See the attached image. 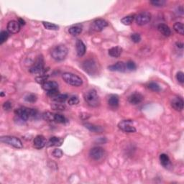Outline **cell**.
<instances>
[{
  "mask_svg": "<svg viewBox=\"0 0 184 184\" xmlns=\"http://www.w3.org/2000/svg\"><path fill=\"white\" fill-rule=\"evenodd\" d=\"M54 115L51 112H47L43 114V118L48 122H54Z\"/></svg>",
  "mask_w": 184,
  "mask_h": 184,
  "instance_id": "4dcf8cb0",
  "label": "cell"
},
{
  "mask_svg": "<svg viewBox=\"0 0 184 184\" xmlns=\"http://www.w3.org/2000/svg\"><path fill=\"white\" fill-rule=\"evenodd\" d=\"M52 155H53V157H55V158H61L62 156H63V152L61 149L56 148V149H55L54 150H53V152H52Z\"/></svg>",
  "mask_w": 184,
  "mask_h": 184,
  "instance_id": "f35d334b",
  "label": "cell"
},
{
  "mask_svg": "<svg viewBox=\"0 0 184 184\" xmlns=\"http://www.w3.org/2000/svg\"><path fill=\"white\" fill-rule=\"evenodd\" d=\"M79 99L77 96H71L68 100V103L69 105L74 106V105H76L77 104H79Z\"/></svg>",
  "mask_w": 184,
  "mask_h": 184,
  "instance_id": "8d00e7d4",
  "label": "cell"
},
{
  "mask_svg": "<svg viewBox=\"0 0 184 184\" xmlns=\"http://www.w3.org/2000/svg\"><path fill=\"white\" fill-rule=\"evenodd\" d=\"M118 127L119 129L125 132H135L136 129L133 126L132 120H122L118 124Z\"/></svg>",
  "mask_w": 184,
  "mask_h": 184,
  "instance_id": "9c48e42d",
  "label": "cell"
},
{
  "mask_svg": "<svg viewBox=\"0 0 184 184\" xmlns=\"http://www.w3.org/2000/svg\"><path fill=\"white\" fill-rule=\"evenodd\" d=\"M51 107L54 110H58V111H63L66 109V106L62 103L59 102H55V104L51 105Z\"/></svg>",
  "mask_w": 184,
  "mask_h": 184,
  "instance_id": "d6a6232c",
  "label": "cell"
},
{
  "mask_svg": "<svg viewBox=\"0 0 184 184\" xmlns=\"http://www.w3.org/2000/svg\"><path fill=\"white\" fill-rule=\"evenodd\" d=\"M109 70L112 71H118V72H126L127 71L126 63L124 62H117V63L112 65L108 67Z\"/></svg>",
  "mask_w": 184,
  "mask_h": 184,
  "instance_id": "5bb4252c",
  "label": "cell"
},
{
  "mask_svg": "<svg viewBox=\"0 0 184 184\" xmlns=\"http://www.w3.org/2000/svg\"><path fill=\"white\" fill-rule=\"evenodd\" d=\"M176 79L178 80V82H180L181 83H184V74L183 72L179 71L177 73L176 75Z\"/></svg>",
  "mask_w": 184,
  "mask_h": 184,
  "instance_id": "b9f144b4",
  "label": "cell"
},
{
  "mask_svg": "<svg viewBox=\"0 0 184 184\" xmlns=\"http://www.w3.org/2000/svg\"><path fill=\"white\" fill-rule=\"evenodd\" d=\"M135 18V17L134 15H128V16L123 17V18L121 19V23L124 24L125 25H130L133 23Z\"/></svg>",
  "mask_w": 184,
  "mask_h": 184,
  "instance_id": "83f0119b",
  "label": "cell"
},
{
  "mask_svg": "<svg viewBox=\"0 0 184 184\" xmlns=\"http://www.w3.org/2000/svg\"><path fill=\"white\" fill-rule=\"evenodd\" d=\"M43 25L45 29L49 30H58L59 29V27L58 25L53 23H48V22H43Z\"/></svg>",
  "mask_w": 184,
  "mask_h": 184,
  "instance_id": "f546056e",
  "label": "cell"
},
{
  "mask_svg": "<svg viewBox=\"0 0 184 184\" xmlns=\"http://www.w3.org/2000/svg\"><path fill=\"white\" fill-rule=\"evenodd\" d=\"M19 23V25H20V26H23L25 25V21L24 20V19H23L22 18H19L18 21H17Z\"/></svg>",
  "mask_w": 184,
  "mask_h": 184,
  "instance_id": "f6af8a7d",
  "label": "cell"
},
{
  "mask_svg": "<svg viewBox=\"0 0 184 184\" xmlns=\"http://www.w3.org/2000/svg\"><path fill=\"white\" fill-rule=\"evenodd\" d=\"M4 96V93H3V92H1V96Z\"/></svg>",
  "mask_w": 184,
  "mask_h": 184,
  "instance_id": "7dc6e473",
  "label": "cell"
},
{
  "mask_svg": "<svg viewBox=\"0 0 184 184\" xmlns=\"http://www.w3.org/2000/svg\"><path fill=\"white\" fill-rule=\"evenodd\" d=\"M126 66H127V71H135L137 68L136 64L135 63V62L132 61H129L126 63Z\"/></svg>",
  "mask_w": 184,
  "mask_h": 184,
  "instance_id": "74e56055",
  "label": "cell"
},
{
  "mask_svg": "<svg viewBox=\"0 0 184 184\" xmlns=\"http://www.w3.org/2000/svg\"><path fill=\"white\" fill-rule=\"evenodd\" d=\"M47 144V141L45 137L43 135H37L35 137L34 140H33V145L36 149H42Z\"/></svg>",
  "mask_w": 184,
  "mask_h": 184,
  "instance_id": "7c38bea8",
  "label": "cell"
},
{
  "mask_svg": "<svg viewBox=\"0 0 184 184\" xmlns=\"http://www.w3.org/2000/svg\"><path fill=\"white\" fill-rule=\"evenodd\" d=\"M151 14L148 12H143L139 13L138 15L135 17V21H136L137 25L143 26L146 24L149 23L151 20Z\"/></svg>",
  "mask_w": 184,
  "mask_h": 184,
  "instance_id": "52a82bcc",
  "label": "cell"
},
{
  "mask_svg": "<svg viewBox=\"0 0 184 184\" xmlns=\"http://www.w3.org/2000/svg\"><path fill=\"white\" fill-rule=\"evenodd\" d=\"M122 53V48L119 47V46L113 47L109 50V55L113 58L119 57L121 55Z\"/></svg>",
  "mask_w": 184,
  "mask_h": 184,
  "instance_id": "7402d4cb",
  "label": "cell"
},
{
  "mask_svg": "<svg viewBox=\"0 0 184 184\" xmlns=\"http://www.w3.org/2000/svg\"><path fill=\"white\" fill-rule=\"evenodd\" d=\"M67 99H68L67 94H60L52 98L53 101H54L55 102H59V103L64 102V101H65Z\"/></svg>",
  "mask_w": 184,
  "mask_h": 184,
  "instance_id": "f1b7e54d",
  "label": "cell"
},
{
  "mask_svg": "<svg viewBox=\"0 0 184 184\" xmlns=\"http://www.w3.org/2000/svg\"><path fill=\"white\" fill-rule=\"evenodd\" d=\"M15 113L23 121L28 120L31 117L35 118L37 115V111L36 109L27 107H20L17 109H15Z\"/></svg>",
  "mask_w": 184,
  "mask_h": 184,
  "instance_id": "6da1fadb",
  "label": "cell"
},
{
  "mask_svg": "<svg viewBox=\"0 0 184 184\" xmlns=\"http://www.w3.org/2000/svg\"><path fill=\"white\" fill-rule=\"evenodd\" d=\"M7 30L10 33L15 34V33H17L20 30V25L17 21H10L7 24Z\"/></svg>",
  "mask_w": 184,
  "mask_h": 184,
  "instance_id": "9a60e30c",
  "label": "cell"
},
{
  "mask_svg": "<svg viewBox=\"0 0 184 184\" xmlns=\"http://www.w3.org/2000/svg\"><path fill=\"white\" fill-rule=\"evenodd\" d=\"M37 96L34 94H29L28 95H26L25 97V100L28 102H30V103H33L37 101Z\"/></svg>",
  "mask_w": 184,
  "mask_h": 184,
  "instance_id": "836d02e7",
  "label": "cell"
},
{
  "mask_svg": "<svg viewBox=\"0 0 184 184\" xmlns=\"http://www.w3.org/2000/svg\"><path fill=\"white\" fill-rule=\"evenodd\" d=\"M176 45H178V47L180 48H183V43H181V42H178V43H177Z\"/></svg>",
  "mask_w": 184,
  "mask_h": 184,
  "instance_id": "bcb514c9",
  "label": "cell"
},
{
  "mask_svg": "<svg viewBox=\"0 0 184 184\" xmlns=\"http://www.w3.org/2000/svg\"><path fill=\"white\" fill-rule=\"evenodd\" d=\"M12 105L10 101H6V102L4 103L3 105V109L5 111H10L12 109Z\"/></svg>",
  "mask_w": 184,
  "mask_h": 184,
  "instance_id": "7bdbcfd3",
  "label": "cell"
},
{
  "mask_svg": "<svg viewBox=\"0 0 184 184\" xmlns=\"http://www.w3.org/2000/svg\"><path fill=\"white\" fill-rule=\"evenodd\" d=\"M82 68H83V69L85 71L86 73L92 75V76L96 74L97 71L96 64L94 62V61H93L92 59L86 60V61L82 63Z\"/></svg>",
  "mask_w": 184,
  "mask_h": 184,
  "instance_id": "8992f818",
  "label": "cell"
},
{
  "mask_svg": "<svg viewBox=\"0 0 184 184\" xmlns=\"http://www.w3.org/2000/svg\"><path fill=\"white\" fill-rule=\"evenodd\" d=\"M82 26L81 25H73L68 29V32L73 36H77L82 32Z\"/></svg>",
  "mask_w": 184,
  "mask_h": 184,
  "instance_id": "ffe728a7",
  "label": "cell"
},
{
  "mask_svg": "<svg viewBox=\"0 0 184 184\" xmlns=\"http://www.w3.org/2000/svg\"><path fill=\"white\" fill-rule=\"evenodd\" d=\"M89 155L92 159L95 160H99L104 158L105 155V151L102 148L95 147L90 150Z\"/></svg>",
  "mask_w": 184,
  "mask_h": 184,
  "instance_id": "30bf717a",
  "label": "cell"
},
{
  "mask_svg": "<svg viewBox=\"0 0 184 184\" xmlns=\"http://www.w3.org/2000/svg\"><path fill=\"white\" fill-rule=\"evenodd\" d=\"M108 104L111 107L116 108L119 105V98L117 95H110L108 98Z\"/></svg>",
  "mask_w": 184,
  "mask_h": 184,
  "instance_id": "603a6c76",
  "label": "cell"
},
{
  "mask_svg": "<svg viewBox=\"0 0 184 184\" xmlns=\"http://www.w3.org/2000/svg\"><path fill=\"white\" fill-rule=\"evenodd\" d=\"M54 122L60 124H66L68 122V119L63 115L60 114H55Z\"/></svg>",
  "mask_w": 184,
  "mask_h": 184,
  "instance_id": "484cf974",
  "label": "cell"
},
{
  "mask_svg": "<svg viewBox=\"0 0 184 184\" xmlns=\"http://www.w3.org/2000/svg\"><path fill=\"white\" fill-rule=\"evenodd\" d=\"M62 78H63V81L66 83L69 84L71 86L79 87V86H81L83 84L82 79L79 76H77V75L71 74V73H64L62 75Z\"/></svg>",
  "mask_w": 184,
  "mask_h": 184,
  "instance_id": "277c9868",
  "label": "cell"
},
{
  "mask_svg": "<svg viewBox=\"0 0 184 184\" xmlns=\"http://www.w3.org/2000/svg\"><path fill=\"white\" fill-rule=\"evenodd\" d=\"M131 40L135 43H138L141 41V36L138 33H133L131 35Z\"/></svg>",
  "mask_w": 184,
  "mask_h": 184,
  "instance_id": "ab89813d",
  "label": "cell"
},
{
  "mask_svg": "<svg viewBox=\"0 0 184 184\" xmlns=\"http://www.w3.org/2000/svg\"><path fill=\"white\" fill-rule=\"evenodd\" d=\"M42 87L46 92H50L52 90H55L58 88V84L55 81H46L42 84Z\"/></svg>",
  "mask_w": 184,
  "mask_h": 184,
  "instance_id": "e0dca14e",
  "label": "cell"
},
{
  "mask_svg": "<svg viewBox=\"0 0 184 184\" xmlns=\"http://www.w3.org/2000/svg\"><path fill=\"white\" fill-rule=\"evenodd\" d=\"M76 53L77 55L81 57L85 54L86 50V48L85 44L83 43V42L81 41V40H78L76 41Z\"/></svg>",
  "mask_w": 184,
  "mask_h": 184,
  "instance_id": "ac0fdd59",
  "label": "cell"
},
{
  "mask_svg": "<svg viewBox=\"0 0 184 184\" xmlns=\"http://www.w3.org/2000/svg\"><path fill=\"white\" fill-rule=\"evenodd\" d=\"M172 107L176 111H181L183 109V101L180 97H175L171 101Z\"/></svg>",
  "mask_w": 184,
  "mask_h": 184,
  "instance_id": "2e32d148",
  "label": "cell"
},
{
  "mask_svg": "<svg viewBox=\"0 0 184 184\" xmlns=\"http://www.w3.org/2000/svg\"><path fill=\"white\" fill-rule=\"evenodd\" d=\"M144 100V96L139 93H133L128 97V101L133 105H137L140 104Z\"/></svg>",
  "mask_w": 184,
  "mask_h": 184,
  "instance_id": "4fadbf2b",
  "label": "cell"
},
{
  "mask_svg": "<svg viewBox=\"0 0 184 184\" xmlns=\"http://www.w3.org/2000/svg\"><path fill=\"white\" fill-rule=\"evenodd\" d=\"M45 71L44 68V61L43 58H38L34 65L30 68V72L35 74H43Z\"/></svg>",
  "mask_w": 184,
  "mask_h": 184,
  "instance_id": "ba28073f",
  "label": "cell"
},
{
  "mask_svg": "<svg viewBox=\"0 0 184 184\" xmlns=\"http://www.w3.org/2000/svg\"><path fill=\"white\" fill-rule=\"evenodd\" d=\"M58 89H55V90H52V91H50V92H47V94L48 96H49L53 98V97H54L55 96H57L58 94H59L58 93Z\"/></svg>",
  "mask_w": 184,
  "mask_h": 184,
  "instance_id": "ee69618b",
  "label": "cell"
},
{
  "mask_svg": "<svg viewBox=\"0 0 184 184\" xmlns=\"http://www.w3.org/2000/svg\"><path fill=\"white\" fill-rule=\"evenodd\" d=\"M1 142L4 144H7L9 145L12 146L15 148H18V149H20V148H23V143H22L20 139L17 138L16 137L13 136H2L1 138Z\"/></svg>",
  "mask_w": 184,
  "mask_h": 184,
  "instance_id": "5b68a950",
  "label": "cell"
},
{
  "mask_svg": "<svg viewBox=\"0 0 184 184\" xmlns=\"http://www.w3.org/2000/svg\"><path fill=\"white\" fill-rule=\"evenodd\" d=\"M160 161L161 165L165 168H168L171 165L169 157L166 154H161L160 156Z\"/></svg>",
  "mask_w": 184,
  "mask_h": 184,
  "instance_id": "44dd1931",
  "label": "cell"
},
{
  "mask_svg": "<svg viewBox=\"0 0 184 184\" xmlns=\"http://www.w3.org/2000/svg\"><path fill=\"white\" fill-rule=\"evenodd\" d=\"M150 3L155 6H163L166 4V1L165 0H152V1H150Z\"/></svg>",
  "mask_w": 184,
  "mask_h": 184,
  "instance_id": "d590c367",
  "label": "cell"
},
{
  "mask_svg": "<svg viewBox=\"0 0 184 184\" xmlns=\"http://www.w3.org/2000/svg\"><path fill=\"white\" fill-rule=\"evenodd\" d=\"M9 37V34L6 31H2L0 33V44L2 45L4 43H5L6 40Z\"/></svg>",
  "mask_w": 184,
  "mask_h": 184,
  "instance_id": "e575fe53",
  "label": "cell"
},
{
  "mask_svg": "<svg viewBox=\"0 0 184 184\" xmlns=\"http://www.w3.org/2000/svg\"><path fill=\"white\" fill-rule=\"evenodd\" d=\"M63 143V139L61 138V137H53L50 138L48 142L46 144V145L48 146V147H53V146H55V147H59L61 146Z\"/></svg>",
  "mask_w": 184,
  "mask_h": 184,
  "instance_id": "d6986e66",
  "label": "cell"
},
{
  "mask_svg": "<svg viewBox=\"0 0 184 184\" xmlns=\"http://www.w3.org/2000/svg\"><path fill=\"white\" fill-rule=\"evenodd\" d=\"M68 52V48L65 45H59L53 48L50 52V55L56 61H61L67 56Z\"/></svg>",
  "mask_w": 184,
  "mask_h": 184,
  "instance_id": "7a4b0ae2",
  "label": "cell"
},
{
  "mask_svg": "<svg viewBox=\"0 0 184 184\" xmlns=\"http://www.w3.org/2000/svg\"><path fill=\"white\" fill-rule=\"evenodd\" d=\"M158 29L159 32L162 33L165 36H170V34H171V30L169 27L168 25H165V24H160L158 27Z\"/></svg>",
  "mask_w": 184,
  "mask_h": 184,
  "instance_id": "cb8c5ba5",
  "label": "cell"
},
{
  "mask_svg": "<svg viewBox=\"0 0 184 184\" xmlns=\"http://www.w3.org/2000/svg\"><path fill=\"white\" fill-rule=\"evenodd\" d=\"M174 30L179 35H183L184 34V26L183 24L181 23H176L173 25Z\"/></svg>",
  "mask_w": 184,
  "mask_h": 184,
  "instance_id": "4316f807",
  "label": "cell"
},
{
  "mask_svg": "<svg viewBox=\"0 0 184 184\" xmlns=\"http://www.w3.org/2000/svg\"><path fill=\"white\" fill-rule=\"evenodd\" d=\"M84 100L88 105L92 106V107H96L100 103V99L97 94L96 91L94 89H90L85 93Z\"/></svg>",
  "mask_w": 184,
  "mask_h": 184,
  "instance_id": "3957f363",
  "label": "cell"
},
{
  "mask_svg": "<svg viewBox=\"0 0 184 184\" xmlns=\"http://www.w3.org/2000/svg\"><path fill=\"white\" fill-rule=\"evenodd\" d=\"M108 26V23L103 19H98L93 22L92 24V30L96 32H101Z\"/></svg>",
  "mask_w": 184,
  "mask_h": 184,
  "instance_id": "8fae6325",
  "label": "cell"
},
{
  "mask_svg": "<svg viewBox=\"0 0 184 184\" xmlns=\"http://www.w3.org/2000/svg\"><path fill=\"white\" fill-rule=\"evenodd\" d=\"M148 87L149 89L151 91H153V92H160V87L158 85V83H156V82H151V83H148Z\"/></svg>",
  "mask_w": 184,
  "mask_h": 184,
  "instance_id": "1f68e13d",
  "label": "cell"
},
{
  "mask_svg": "<svg viewBox=\"0 0 184 184\" xmlns=\"http://www.w3.org/2000/svg\"><path fill=\"white\" fill-rule=\"evenodd\" d=\"M48 77V76H46V75H45V74H42L40 76L36 77L35 80H36V81L37 82V83H40L43 84V83H45V82H46V80H47Z\"/></svg>",
  "mask_w": 184,
  "mask_h": 184,
  "instance_id": "60d3db41",
  "label": "cell"
},
{
  "mask_svg": "<svg viewBox=\"0 0 184 184\" xmlns=\"http://www.w3.org/2000/svg\"><path fill=\"white\" fill-rule=\"evenodd\" d=\"M84 126H85L86 128L89 130V131L92 132H102V128L99 126L93 125V124H90V123H86L84 124Z\"/></svg>",
  "mask_w": 184,
  "mask_h": 184,
  "instance_id": "d4e9b609",
  "label": "cell"
}]
</instances>
